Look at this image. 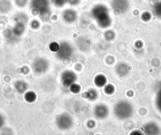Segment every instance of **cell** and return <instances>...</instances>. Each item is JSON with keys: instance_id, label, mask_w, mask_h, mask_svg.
<instances>
[{"instance_id": "obj_1", "label": "cell", "mask_w": 161, "mask_h": 135, "mask_svg": "<svg viewBox=\"0 0 161 135\" xmlns=\"http://www.w3.org/2000/svg\"><path fill=\"white\" fill-rule=\"evenodd\" d=\"M92 14L100 26L106 28L111 24V20L108 11L103 5L96 6L92 10Z\"/></svg>"}, {"instance_id": "obj_18", "label": "cell", "mask_w": 161, "mask_h": 135, "mask_svg": "<svg viewBox=\"0 0 161 135\" xmlns=\"http://www.w3.org/2000/svg\"><path fill=\"white\" fill-rule=\"evenodd\" d=\"M97 92L95 90L90 89L85 93V96L89 100H94L97 97Z\"/></svg>"}, {"instance_id": "obj_27", "label": "cell", "mask_w": 161, "mask_h": 135, "mask_svg": "<svg viewBox=\"0 0 161 135\" xmlns=\"http://www.w3.org/2000/svg\"><path fill=\"white\" fill-rule=\"evenodd\" d=\"M130 135H143L141 132L138 131H133Z\"/></svg>"}, {"instance_id": "obj_25", "label": "cell", "mask_w": 161, "mask_h": 135, "mask_svg": "<svg viewBox=\"0 0 161 135\" xmlns=\"http://www.w3.org/2000/svg\"><path fill=\"white\" fill-rule=\"evenodd\" d=\"M5 123V119L4 116L0 113V129H1Z\"/></svg>"}, {"instance_id": "obj_15", "label": "cell", "mask_w": 161, "mask_h": 135, "mask_svg": "<svg viewBox=\"0 0 161 135\" xmlns=\"http://www.w3.org/2000/svg\"><path fill=\"white\" fill-rule=\"evenodd\" d=\"M94 82L97 86L102 87L105 85L106 82V79L104 75H99L96 77L94 79Z\"/></svg>"}, {"instance_id": "obj_21", "label": "cell", "mask_w": 161, "mask_h": 135, "mask_svg": "<svg viewBox=\"0 0 161 135\" xmlns=\"http://www.w3.org/2000/svg\"><path fill=\"white\" fill-rule=\"evenodd\" d=\"M49 48H50V49L52 51H56V52H57V51H58V48H59V45L57 44V43L53 42V43H52L50 45Z\"/></svg>"}, {"instance_id": "obj_7", "label": "cell", "mask_w": 161, "mask_h": 135, "mask_svg": "<svg viewBox=\"0 0 161 135\" xmlns=\"http://www.w3.org/2000/svg\"><path fill=\"white\" fill-rule=\"evenodd\" d=\"M31 5L34 11L38 14H43L48 11V0H33Z\"/></svg>"}, {"instance_id": "obj_10", "label": "cell", "mask_w": 161, "mask_h": 135, "mask_svg": "<svg viewBox=\"0 0 161 135\" xmlns=\"http://www.w3.org/2000/svg\"><path fill=\"white\" fill-rule=\"evenodd\" d=\"M63 18L65 21L72 23L76 19L77 14L74 10L67 9L63 13Z\"/></svg>"}, {"instance_id": "obj_14", "label": "cell", "mask_w": 161, "mask_h": 135, "mask_svg": "<svg viewBox=\"0 0 161 135\" xmlns=\"http://www.w3.org/2000/svg\"><path fill=\"white\" fill-rule=\"evenodd\" d=\"M24 97L26 102H28L29 103H32L36 100V95L33 91H28V92H25Z\"/></svg>"}, {"instance_id": "obj_13", "label": "cell", "mask_w": 161, "mask_h": 135, "mask_svg": "<svg viewBox=\"0 0 161 135\" xmlns=\"http://www.w3.org/2000/svg\"><path fill=\"white\" fill-rule=\"evenodd\" d=\"M25 30V26L23 23L18 22L12 30V33L15 36H20L23 34Z\"/></svg>"}, {"instance_id": "obj_20", "label": "cell", "mask_w": 161, "mask_h": 135, "mask_svg": "<svg viewBox=\"0 0 161 135\" xmlns=\"http://www.w3.org/2000/svg\"><path fill=\"white\" fill-rule=\"evenodd\" d=\"M52 3L55 5L56 6H63L67 0H52Z\"/></svg>"}, {"instance_id": "obj_22", "label": "cell", "mask_w": 161, "mask_h": 135, "mask_svg": "<svg viewBox=\"0 0 161 135\" xmlns=\"http://www.w3.org/2000/svg\"><path fill=\"white\" fill-rule=\"evenodd\" d=\"M114 33L111 30H109L105 33V38L108 40H112L114 38Z\"/></svg>"}, {"instance_id": "obj_16", "label": "cell", "mask_w": 161, "mask_h": 135, "mask_svg": "<svg viewBox=\"0 0 161 135\" xmlns=\"http://www.w3.org/2000/svg\"><path fill=\"white\" fill-rule=\"evenodd\" d=\"M153 12L157 17L161 19V1L157 2L153 6Z\"/></svg>"}, {"instance_id": "obj_9", "label": "cell", "mask_w": 161, "mask_h": 135, "mask_svg": "<svg viewBox=\"0 0 161 135\" xmlns=\"http://www.w3.org/2000/svg\"><path fill=\"white\" fill-rule=\"evenodd\" d=\"M108 111L106 105L103 104L97 105L94 108V114L99 119H103L108 115Z\"/></svg>"}, {"instance_id": "obj_17", "label": "cell", "mask_w": 161, "mask_h": 135, "mask_svg": "<svg viewBox=\"0 0 161 135\" xmlns=\"http://www.w3.org/2000/svg\"><path fill=\"white\" fill-rule=\"evenodd\" d=\"M0 4L4 6L3 7L0 8V11L3 13L8 11L11 8V4L8 0H2L1 1H0Z\"/></svg>"}, {"instance_id": "obj_4", "label": "cell", "mask_w": 161, "mask_h": 135, "mask_svg": "<svg viewBox=\"0 0 161 135\" xmlns=\"http://www.w3.org/2000/svg\"><path fill=\"white\" fill-rule=\"evenodd\" d=\"M111 5L115 14H121L127 11L130 4L128 0H112Z\"/></svg>"}, {"instance_id": "obj_28", "label": "cell", "mask_w": 161, "mask_h": 135, "mask_svg": "<svg viewBox=\"0 0 161 135\" xmlns=\"http://www.w3.org/2000/svg\"><path fill=\"white\" fill-rule=\"evenodd\" d=\"M38 25H39L37 21H33V22L31 23V26H32V27H33V28H36L37 27H38Z\"/></svg>"}, {"instance_id": "obj_8", "label": "cell", "mask_w": 161, "mask_h": 135, "mask_svg": "<svg viewBox=\"0 0 161 135\" xmlns=\"http://www.w3.org/2000/svg\"><path fill=\"white\" fill-rule=\"evenodd\" d=\"M114 112H115V114L116 115H119V117L121 118H126L127 117H128V116L131 112V108L130 106H128V107H126L125 109H123V106H122V104L121 102L118 104L114 108Z\"/></svg>"}, {"instance_id": "obj_29", "label": "cell", "mask_w": 161, "mask_h": 135, "mask_svg": "<svg viewBox=\"0 0 161 135\" xmlns=\"http://www.w3.org/2000/svg\"><path fill=\"white\" fill-rule=\"evenodd\" d=\"M67 1H69L72 4H75L78 3L79 0H67Z\"/></svg>"}, {"instance_id": "obj_6", "label": "cell", "mask_w": 161, "mask_h": 135, "mask_svg": "<svg viewBox=\"0 0 161 135\" xmlns=\"http://www.w3.org/2000/svg\"><path fill=\"white\" fill-rule=\"evenodd\" d=\"M77 79L75 73L70 70L64 71L61 75V81L64 87H69L72 84L75 83Z\"/></svg>"}, {"instance_id": "obj_5", "label": "cell", "mask_w": 161, "mask_h": 135, "mask_svg": "<svg viewBox=\"0 0 161 135\" xmlns=\"http://www.w3.org/2000/svg\"><path fill=\"white\" fill-rule=\"evenodd\" d=\"M48 68V62L43 58L35 59L32 63V69L36 73H43Z\"/></svg>"}, {"instance_id": "obj_12", "label": "cell", "mask_w": 161, "mask_h": 135, "mask_svg": "<svg viewBox=\"0 0 161 135\" xmlns=\"http://www.w3.org/2000/svg\"><path fill=\"white\" fill-rule=\"evenodd\" d=\"M144 131L147 135H157L159 130L158 127L153 124H149L144 127Z\"/></svg>"}, {"instance_id": "obj_11", "label": "cell", "mask_w": 161, "mask_h": 135, "mask_svg": "<svg viewBox=\"0 0 161 135\" xmlns=\"http://www.w3.org/2000/svg\"><path fill=\"white\" fill-rule=\"evenodd\" d=\"M14 87L16 91L19 94L25 93L28 88V84L26 82L23 80L16 81L14 84Z\"/></svg>"}, {"instance_id": "obj_2", "label": "cell", "mask_w": 161, "mask_h": 135, "mask_svg": "<svg viewBox=\"0 0 161 135\" xmlns=\"http://www.w3.org/2000/svg\"><path fill=\"white\" fill-rule=\"evenodd\" d=\"M55 123L57 127L62 131L70 129L74 124L73 118L67 113H62L59 114L56 119Z\"/></svg>"}, {"instance_id": "obj_3", "label": "cell", "mask_w": 161, "mask_h": 135, "mask_svg": "<svg viewBox=\"0 0 161 135\" xmlns=\"http://www.w3.org/2000/svg\"><path fill=\"white\" fill-rule=\"evenodd\" d=\"M72 54L73 48L69 43L67 42H62L59 45V48L57 51V56L59 59H68L72 55Z\"/></svg>"}, {"instance_id": "obj_19", "label": "cell", "mask_w": 161, "mask_h": 135, "mask_svg": "<svg viewBox=\"0 0 161 135\" xmlns=\"http://www.w3.org/2000/svg\"><path fill=\"white\" fill-rule=\"evenodd\" d=\"M69 89L71 92L74 94H77L80 91V86L76 83H74L69 87Z\"/></svg>"}, {"instance_id": "obj_24", "label": "cell", "mask_w": 161, "mask_h": 135, "mask_svg": "<svg viewBox=\"0 0 161 135\" xmlns=\"http://www.w3.org/2000/svg\"><path fill=\"white\" fill-rule=\"evenodd\" d=\"M16 3L19 6H24L26 3V0H16Z\"/></svg>"}, {"instance_id": "obj_23", "label": "cell", "mask_w": 161, "mask_h": 135, "mask_svg": "<svg viewBox=\"0 0 161 135\" xmlns=\"http://www.w3.org/2000/svg\"><path fill=\"white\" fill-rule=\"evenodd\" d=\"M151 18V16H150V14L148 12H145L142 14V18L143 20H144L145 21H148Z\"/></svg>"}, {"instance_id": "obj_26", "label": "cell", "mask_w": 161, "mask_h": 135, "mask_svg": "<svg viewBox=\"0 0 161 135\" xmlns=\"http://www.w3.org/2000/svg\"><path fill=\"white\" fill-rule=\"evenodd\" d=\"M113 87L111 86V85H107L106 87H105V92H107L108 94H110V93H111L112 92V91H113Z\"/></svg>"}]
</instances>
